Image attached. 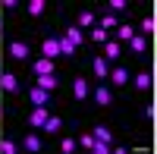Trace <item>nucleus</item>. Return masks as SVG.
Listing matches in <instances>:
<instances>
[{"instance_id": "f257e3e1", "label": "nucleus", "mask_w": 157, "mask_h": 154, "mask_svg": "<svg viewBox=\"0 0 157 154\" xmlns=\"http://www.w3.org/2000/svg\"><path fill=\"white\" fill-rule=\"evenodd\" d=\"M47 117H50V113H47V104H35V110L29 113V126H32V129H41Z\"/></svg>"}, {"instance_id": "f03ea898", "label": "nucleus", "mask_w": 157, "mask_h": 154, "mask_svg": "<svg viewBox=\"0 0 157 154\" xmlns=\"http://www.w3.org/2000/svg\"><path fill=\"white\" fill-rule=\"evenodd\" d=\"M0 88L6 94H19V75L16 72H0Z\"/></svg>"}, {"instance_id": "7ed1b4c3", "label": "nucleus", "mask_w": 157, "mask_h": 154, "mask_svg": "<svg viewBox=\"0 0 157 154\" xmlns=\"http://www.w3.org/2000/svg\"><path fill=\"white\" fill-rule=\"evenodd\" d=\"M91 98H94L98 107H110V104H113V91H110L107 85H98L94 91H91Z\"/></svg>"}, {"instance_id": "20e7f679", "label": "nucleus", "mask_w": 157, "mask_h": 154, "mask_svg": "<svg viewBox=\"0 0 157 154\" xmlns=\"http://www.w3.org/2000/svg\"><path fill=\"white\" fill-rule=\"evenodd\" d=\"M32 72H35V75H50V72H57V63L47 60V57H38V60L32 63Z\"/></svg>"}, {"instance_id": "39448f33", "label": "nucleus", "mask_w": 157, "mask_h": 154, "mask_svg": "<svg viewBox=\"0 0 157 154\" xmlns=\"http://www.w3.org/2000/svg\"><path fill=\"white\" fill-rule=\"evenodd\" d=\"M107 79H110L116 88H123V85H129V79H132V75H129V69H126V66H113V69L107 72Z\"/></svg>"}, {"instance_id": "423d86ee", "label": "nucleus", "mask_w": 157, "mask_h": 154, "mask_svg": "<svg viewBox=\"0 0 157 154\" xmlns=\"http://www.w3.org/2000/svg\"><path fill=\"white\" fill-rule=\"evenodd\" d=\"M6 54L13 60H25V57H29V44H25V41H10L6 44Z\"/></svg>"}, {"instance_id": "0eeeda50", "label": "nucleus", "mask_w": 157, "mask_h": 154, "mask_svg": "<svg viewBox=\"0 0 157 154\" xmlns=\"http://www.w3.org/2000/svg\"><path fill=\"white\" fill-rule=\"evenodd\" d=\"M88 94H91L88 79H78V75H75V79H72V98H75V101H85Z\"/></svg>"}, {"instance_id": "6e6552de", "label": "nucleus", "mask_w": 157, "mask_h": 154, "mask_svg": "<svg viewBox=\"0 0 157 154\" xmlns=\"http://www.w3.org/2000/svg\"><path fill=\"white\" fill-rule=\"evenodd\" d=\"M41 54H44L47 60H57V57H60V47H57V38H54V35L41 41Z\"/></svg>"}, {"instance_id": "1a4fd4ad", "label": "nucleus", "mask_w": 157, "mask_h": 154, "mask_svg": "<svg viewBox=\"0 0 157 154\" xmlns=\"http://www.w3.org/2000/svg\"><path fill=\"white\" fill-rule=\"evenodd\" d=\"M129 82H132V85L138 88V91H148V88L154 85V79H151V72H148V69H141V72H138V75H132Z\"/></svg>"}, {"instance_id": "9d476101", "label": "nucleus", "mask_w": 157, "mask_h": 154, "mask_svg": "<svg viewBox=\"0 0 157 154\" xmlns=\"http://www.w3.org/2000/svg\"><path fill=\"white\" fill-rule=\"evenodd\" d=\"M75 25H78V29H94V25H98V16H94L91 10H82V13L75 16Z\"/></svg>"}, {"instance_id": "9b49d317", "label": "nucleus", "mask_w": 157, "mask_h": 154, "mask_svg": "<svg viewBox=\"0 0 157 154\" xmlns=\"http://www.w3.org/2000/svg\"><path fill=\"white\" fill-rule=\"evenodd\" d=\"M126 44H129V50H132V54H145V50H148V38L135 32V35H132V38H129V41H126Z\"/></svg>"}, {"instance_id": "f8f14e48", "label": "nucleus", "mask_w": 157, "mask_h": 154, "mask_svg": "<svg viewBox=\"0 0 157 154\" xmlns=\"http://www.w3.org/2000/svg\"><path fill=\"white\" fill-rule=\"evenodd\" d=\"M35 85L44 88V91H54V88L60 85V79H57V72H50V75H35Z\"/></svg>"}, {"instance_id": "ddd939ff", "label": "nucleus", "mask_w": 157, "mask_h": 154, "mask_svg": "<svg viewBox=\"0 0 157 154\" xmlns=\"http://www.w3.org/2000/svg\"><path fill=\"white\" fill-rule=\"evenodd\" d=\"M91 69H94V75H98V79H107V72H110V63H107V60H104V57L98 54L94 60H91Z\"/></svg>"}, {"instance_id": "4468645a", "label": "nucleus", "mask_w": 157, "mask_h": 154, "mask_svg": "<svg viewBox=\"0 0 157 154\" xmlns=\"http://www.w3.org/2000/svg\"><path fill=\"white\" fill-rule=\"evenodd\" d=\"M120 54H123V44H120V41H107V44H104V54H101V57L110 63V60H116Z\"/></svg>"}, {"instance_id": "2eb2a0df", "label": "nucleus", "mask_w": 157, "mask_h": 154, "mask_svg": "<svg viewBox=\"0 0 157 154\" xmlns=\"http://www.w3.org/2000/svg\"><path fill=\"white\" fill-rule=\"evenodd\" d=\"M63 38H66V41H69L72 47H78V44L85 41V32L78 29V25H69V29H66V35H63Z\"/></svg>"}, {"instance_id": "dca6fc26", "label": "nucleus", "mask_w": 157, "mask_h": 154, "mask_svg": "<svg viewBox=\"0 0 157 154\" xmlns=\"http://www.w3.org/2000/svg\"><path fill=\"white\" fill-rule=\"evenodd\" d=\"M22 148H25V151H41L44 142H41V135H38V132H32V135H25V138H22Z\"/></svg>"}, {"instance_id": "f3484780", "label": "nucleus", "mask_w": 157, "mask_h": 154, "mask_svg": "<svg viewBox=\"0 0 157 154\" xmlns=\"http://www.w3.org/2000/svg\"><path fill=\"white\" fill-rule=\"evenodd\" d=\"M120 22H123L120 16H113V13H104V16L98 19V29H104V32H107V29H116Z\"/></svg>"}, {"instance_id": "a211bd4d", "label": "nucleus", "mask_w": 157, "mask_h": 154, "mask_svg": "<svg viewBox=\"0 0 157 154\" xmlns=\"http://www.w3.org/2000/svg\"><path fill=\"white\" fill-rule=\"evenodd\" d=\"M91 135H94L98 142H107V145H113V132H110V126H94V129H91Z\"/></svg>"}, {"instance_id": "6ab92c4d", "label": "nucleus", "mask_w": 157, "mask_h": 154, "mask_svg": "<svg viewBox=\"0 0 157 154\" xmlns=\"http://www.w3.org/2000/svg\"><path fill=\"white\" fill-rule=\"evenodd\" d=\"M29 98H32V104H50V91H44V88H32L29 91Z\"/></svg>"}, {"instance_id": "aec40b11", "label": "nucleus", "mask_w": 157, "mask_h": 154, "mask_svg": "<svg viewBox=\"0 0 157 154\" xmlns=\"http://www.w3.org/2000/svg\"><path fill=\"white\" fill-rule=\"evenodd\" d=\"M41 129H44L47 135H57V132L63 129V120H60V117H47V120H44V126H41Z\"/></svg>"}, {"instance_id": "412c9836", "label": "nucleus", "mask_w": 157, "mask_h": 154, "mask_svg": "<svg viewBox=\"0 0 157 154\" xmlns=\"http://www.w3.org/2000/svg\"><path fill=\"white\" fill-rule=\"evenodd\" d=\"M135 35V29H132V25H126V22H120V25H116V38H113V41H129V38H132Z\"/></svg>"}, {"instance_id": "4be33fe9", "label": "nucleus", "mask_w": 157, "mask_h": 154, "mask_svg": "<svg viewBox=\"0 0 157 154\" xmlns=\"http://www.w3.org/2000/svg\"><path fill=\"white\" fill-rule=\"evenodd\" d=\"M47 10V0H29V16H41Z\"/></svg>"}, {"instance_id": "5701e85b", "label": "nucleus", "mask_w": 157, "mask_h": 154, "mask_svg": "<svg viewBox=\"0 0 157 154\" xmlns=\"http://www.w3.org/2000/svg\"><path fill=\"white\" fill-rule=\"evenodd\" d=\"M126 10H129L126 0H110L107 3V13H113V16H120V13H126Z\"/></svg>"}, {"instance_id": "b1692460", "label": "nucleus", "mask_w": 157, "mask_h": 154, "mask_svg": "<svg viewBox=\"0 0 157 154\" xmlns=\"http://www.w3.org/2000/svg\"><path fill=\"white\" fill-rule=\"evenodd\" d=\"M91 41H94V44H107V41H110V35L104 32V29H98V25H94V29H91Z\"/></svg>"}, {"instance_id": "393cba45", "label": "nucleus", "mask_w": 157, "mask_h": 154, "mask_svg": "<svg viewBox=\"0 0 157 154\" xmlns=\"http://www.w3.org/2000/svg\"><path fill=\"white\" fill-rule=\"evenodd\" d=\"M57 47H60V54H66V57H75V47H72V44H69L63 35L57 38Z\"/></svg>"}, {"instance_id": "a878e982", "label": "nucleus", "mask_w": 157, "mask_h": 154, "mask_svg": "<svg viewBox=\"0 0 157 154\" xmlns=\"http://www.w3.org/2000/svg\"><path fill=\"white\" fill-rule=\"evenodd\" d=\"M154 25H157V22H154V16H145V19H141V25H138V29H141V35L148 38V35H154Z\"/></svg>"}, {"instance_id": "bb28decb", "label": "nucleus", "mask_w": 157, "mask_h": 154, "mask_svg": "<svg viewBox=\"0 0 157 154\" xmlns=\"http://www.w3.org/2000/svg\"><path fill=\"white\" fill-rule=\"evenodd\" d=\"M0 151H3V154H16L19 145H16V142H10V138H3V142H0Z\"/></svg>"}, {"instance_id": "cd10ccee", "label": "nucleus", "mask_w": 157, "mask_h": 154, "mask_svg": "<svg viewBox=\"0 0 157 154\" xmlns=\"http://www.w3.org/2000/svg\"><path fill=\"white\" fill-rule=\"evenodd\" d=\"M91 151H94V154H110V145H107V142H98V138H94Z\"/></svg>"}, {"instance_id": "c85d7f7f", "label": "nucleus", "mask_w": 157, "mask_h": 154, "mask_svg": "<svg viewBox=\"0 0 157 154\" xmlns=\"http://www.w3.org/2000/svg\"><path fill=\"white\" fill-rule=\"evenodd\" d=\"M75 142L82 145V148H91V145H94V135H91V132H85V135H78Z\"/></svg>"}, {"instance_id": "c756f323", "label": "nucleus", "mask_w": 157, "mask_h": 154, "mask_svg": "<svg viewBox=\"0 0 157 154\" xmlns=\"http://www.w3.org/2000/svg\"><path fill=\"white\" fill-rule=\"evenodd\" d=\"M75 148H78L75 138H63V142H60V151H75Z\"/></svg>"}, {"instance_id": "7c9ffc66", "label": "nucleus", "mask_w": 157, "mask_h": 154, "mask_svg": "<svg viewBox=\"0 0 157 154\" xmlns=\"http://www.w3.org/2000/svg\"><path fill=\"white\" fill-rule=\"evenodd\" d=\"M154 113H157V110H154L151 104H148V107H141V120H154Z\"/></svg>"}, {"instance_id": "2f4dec72", "label": "nucleus", "mask_w": 157, "mask_h": 154, "mask_svg": "<svg viewBox=\"0 0 157 154\" xmlns=\"http://www.w3.org/2000/svg\"><path fill=\"white\" fill-rule=\"evenodd\" d=\"M0 117H3V107H0Z\"/></svg>"}]
</instances>
